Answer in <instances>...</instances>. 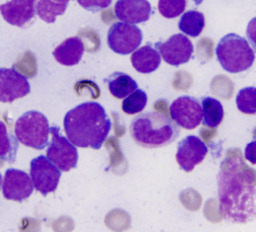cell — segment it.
<instances>
[{
    "label": "cell",
    "instance_id": "30bf717a",
    "mask_svg": "<svg viewBox=\"0 0 256 232\" xmlns=\"http://www.w3.org/2000/svg\"><path fill=\"white\" fill-rule=\"evenodd\" d=\"M172 119L186 130L196 129L203 120L202 105L192 96H180L170 107Z\"/></svg>",
    "mask_w": 256,
    "mask_h": 232
},
{
    "label": "cell",
    "instance_id": "44dd1931",
    "mask_svg": "<svg viewBox=\"0 0 256 232\" xmlns=\"http://www.w3.org/2000/svg\"><path fill=\"white\" fill-rule=\"evenodd\" d=\"M205 27V17L203 13L196 11V10H190L186 12L180 19L178 22V29L182 33L196 38L202 33Z\"/></svg>",
    "mask_w": 256,
    "mask_h": 232
},
{
    "label": "cell",
    "instance_id": "2e32d148",
    "mask_svg": "<svg viewBox=\"0 0 256 232\" xmlns=\"http://www.w3.org/2000/svg\"><path fill=\"white\" fill-rule=\"evenodd\" d=\"M84 54V44L78 37L68 38L52 53L58 63L65 67H73L80 63Z\"/></svg>",
    "mask_w": 256,
    "mask_h": 232
},
{
    "label": "cell",
    "instance_id": "ba28073f",
    "mask_svg": "<svg viewBox=\"0 0 256 232\" xmlns=\"http://www.w3.org/2000/svg\"><path fill=\"white\" fill-rule=\"evenodd\" d=\"M30 175L36 190L46 197L58 189L62 170L48 157L40 155L31 161Z\"/></svg>",
    "mask_w": 256,
    "mask_h": 232
},
{
    "label": "cell",
    "instance_id": "7c38bea8",
    "mask_svg": "<svg viewBox=\"0 0 256 232\" xmlns=\"http://www.w3.org/2000/svg\"><path fill=\"white\" fill-rule=\"evenodd\" d=\"M31 92V86L26 76L13 68L0 69V100L11 103L23 98Z\"/></svg>",
    "mask_w": 256,
    "mask_h": 232
},
{
    "label": "cell",
    "instance_id": "4316f807",
    "mask_svg": "<svg viewBox=\"0 0 256 232\" xmlns=\"http://www.w3.org/2000/svg\"><path fill=\"white\" fill-rule=\"evenodd\" d=\"M246 37L248 43L252 45L256 53V17L252 19L248 25Z\"/></svg>",
    "mask_w": 256,
    "mask_h": 232
},
{
    "label": "cell",
    "instance_id": "8992f818",
    "mask_svg": "<svg viewBox=\"0 0 256 232\" xmlns=\"http://www.w3.org/2000/svg\"><path fill=\"white\" fill-rule=\"evenodd\" d=\"M143 33L134 24L116 22L108 33V45L112 52L126 56L133 54L141 45Z\"/></svg>",
    "mask_w": 256,
    "mask_h": 232
},
{
    "label": "cell",
    "instance_id": "cb8c5ba5",
    "mask_svg": "<svg viewBox=\"0 0 256 232\" xmlns=\"http://www.w3.org/2000/svg\"><path fill=\"white\" fill-rule=\"evenodd\" d=\"M147 102L148 96L146 92L141 89H137L128 95V98L124 100L122 108V111L128 115H135L145 109Z\"/></svg>",
    "mask_w": 256,
    "mask_h": 232
},
{
    "label": "cell",
    "instance_id": "7402d4cb",
    "mask_svg": "<svg viewBox=\"0 0 256 232\" xmlns=\"http://www.w3.org/2000/svg\"><path fill=\"white\" fill-rule=\"evenodd\" d=\"M1 142H0V156L2 161L14 163L16 161L17 150L19 147V139L16 134H12L6 128L5 124L1 122Z\"/></svg>",
    "mask_w": 256,
    "mask_h": 232
},
{
    "label": "cell",
    "instance_id": "83f0119b",
    "mask_svg": "<svg viewBox=\"0 0 256 232\" xmlns=\"http://www.w3.org/2000/svg\"><path fill=\"white\" fill-rule=\"evenodd\" d=\"M244 157L252 165H256V140L250 142L244 150Z\"/></svg>",
    "mask_w": 256,
    "mask_h": 232
},
{
    "label": "cell",
    "instance_id": "4fadbf2b",
    "mask_svg": "<svg viewBox=\"0 0 256 232\" xmlns=\"http://www.w3.org/2000/svg\"><path fill=\"white\" fill-rule=\"evenodd\" d=\"M207 153L206 144L198 136L188 135L178 142L176 158L180 167L188 173L204 160Z\"/></svg>",
    "mask_w": 256,
    "mask_h": 232
},
{
    "label": "cell",
    "instance_id": "f546056e",
    "mask_svg": "<svg viewBox=\"0 0 256 232\" xmlns=\"http://www.w3.org/2000/svg\"><path fill=\"white\" fill-rule=\"evenodd\" d=\"M62 1H64V2H67V3H68L70 0H62Z\"/></svg>",
    "mask_w": 256,
    "mask_h": 232
},
{
    "label": "cell",
    "instance_id": "5bb4252c",
    "mask_svg": "<svg viewBox=\"0 0 256 232\" xmlns=\"http://www.w3.org/2000/svg\"><path fill=\"white\" fill-rule=\"evenodd\" d=\"M36 0H10L0 7L3 19L10 25L25 28L32 23L36 13Z\"/></svg>",
    "mask_w": 256,
    "mask_h": 232
},
{
    "label": "cell",
    "instance_id": "7a4b0ae2",
    "mask_svg": "<svg viewBox=\"0 0 256 232\" xmlns=\"http://www.w3.org/2000/svg\"><path fill=\"white\" fill-rule=\"evenodd\" d=\"M64 127L76 147L100 149L112 130V122L100 104L86 102L65 115Z\"/></svg>",
    "mask_w": 256,
    "mask_h": 232
},
{
    "label": "cell",
    "instance_id": "8fae6325",
    "mask_svg": "<svg viewBox=\"0 0 256 232\" xmlns=\"http://www.w3.org/2000/svg\"><path fill=\"white\" fill-rule=\"evenodd\" d=\"M155 48L164 61L172 67L188 64L193 54L192 41L184 34H176L166 42H158L155 44Z\"/></svg>",
    "mask_w": 256,
    "mask_h": 232
},
{
    "label": "cell",
    "instance_id": "52a82bcc",
    "mask_svg": "<svg viewBox=\"0 0 256 232\" xmlns=\"http://www.w3.org/2000/svg\"><path fill=\"white\" fill-rule=\"evenodd\" d=\"M50 134L52 141L46 151V157L64 172L76 168L79 158L76 146L60 134V128L58 126L50 128Z\"/></svg>",
    "mask_w": 256,
    "mask_h": 232
},
{
    "label": "cell",
    "instance_id": "e0dca14e",
    "mask_svg": "<svg viewBox=\"0 0 256 232\" xmlns=\"http://www.w3.org/2000/svg\"><path fill=\"white\" fill-rule=\"evenodd\" d=\"M132 67L140 73L148 74L156 71L160 65L162 56L159 51L150 44L136 50L130 58Z\"/></svg>",
    "mask_w": 256,
    "mask_h": 232
},
{
    "label": "cell",
    "instance_id": "9a60e30c",
    "mask_svg": "<svg viewBox=\"0 0 256 232\" xmlns=\"http://www.w3.org/2000/svg\"><path fill=\"white\" fill-rule=\"evenodd\" d=\"M114 13L122 22L140 24L147 22L154 11L148 0H118Z\"/></svg>",
    "mask_w": 256,
    "mask_h": 232
},
{
    "label": "cell",
    "instance_id": "9c48e42d",
    "mask_svg": "<svg viewBox=\"0 0 256 232\" xmlns=\"http://www.w3.org/2000/svg\"><path fill=\"white\" fill-rule=\"evenodd\" d=\"M30 176L19 169H7L1 179V189L4 198L18 202L29 199L34 188L32 177Z\"/></svg>",
    "mask_w": 256,
    "mask_h": 232
},
{
    "label": "cell",
    "instance_id": "ffe728a7",
    "mask_svg": "<svg viewBox=\"0 0 256 232\" xmlns=\"http://www.w3.org/2000/svg\"><path fill=\"white\" fill-rule=\"evenodd\" d=\"M68 6L62 0H38L36 3V14L44 22L52 24L58 16L64 15Z\"/></svg>",
    "mask_w": 256,
    "mask_h": 232
},
{
    "label": "cell",
    "instance_id": "484cf974",
    "mask_svg": "<svg viewBox=\"0 0 256 232\" xmlns=\"http://www.w3.org/2000/svg\"><path fill=\"white\" fill-rule=\"evenodd\" d=\"M77 2L86 10L96 13L110 7L112 0H77Z\"/></svg>",
    "mask_w": 256,
    "mask_h": 232
},
{
    "label": "cell",
    "instance_id": "3957f363",
    "mask_svg": "<svg viewBox=\"0 0 256 232\" xmlns=\"http://www.w3.org/2000/svg\"><path fill=\"white\" fill-rule=\"evenodd\" d=\"M130 133L140 146L158 148L174 142L180 134V130L178 124L166 114L148 112L133 119Z\"/></svg>",
    "mask_w": 256,
    "mask_h": 232
},
{
    "label": "cell",
    "instance_id": "f1b7e54d",
    "mask_svg": "<svg viewBox=\"0 0 256 232\" xmlns=\"http://www.w3.org/2000/svg\"><path fill=\"white\" fill-rule=\"evenodd\" d=\"M194 3H195V5H200L204 0H192Z\"/></svg>",
    "mask_w": 256,
    "mask_h": 232
},
{
    "label": "cell",
    "instance_id": "d4e9b609",
    "mask_svg": "<svg viewBox=\"0 0 256 232\" xmlns=\"http://www.w3.org/2000/svg\"><path fill=\"white\" fill-rule=\"evenodd\" d=\"M186 7V0H159L158 9L162 16L168 19L182 15Z\"/></svg>",
    "mask_w": 256,
    "mask_h": 232
},
{
    "label": "cell",
    "instance_id": "6da1fadb",
    "mask_svg": "<svg viewBox=\"0 0 256 232\" xmlns=\"http://www.w3.org/2000/svg\"><path fill=\"white\" fill-rule=\"evenodd\" d=\"M220 212L234 223H246L256 217V171L240 156L228 157L218 174Z\"/></svg>",
    "mask_w": 256,
    "mask_h": 232
},
{
    "label": "cell",
    "instance_id": "d6986e66",
    "mask_svg": "<svg viewBox=\"0 0 256 232\" xmlns=\"http://www.w3.org/2000/svg\"><path fill=\"white\" fill-rule=\"evenodd\" d=\"M201 105L203 109L202 125L211 129L219 127L224 119V108L221 102L213 97H203Z\"/></svg>",
    "mask_w": 256,
    "mask_h": 232
},
{
    "label": "cell",
    "instance_id": "ac0fdd59",
    "mask_svg": "<svg viewBox=\"0 0 256 232\" xmlns=\"http://www.w3.org/2000/svg\"><path fill=\"white\" fill-rule=\"evenodd\" d=\"M112 95L118 99H124L138 89L137 82L126 73L114 72L104 79Z\"/></svg>",
    "mask_w": 256,
    "mask_h": 232
},
{
    "label": "cell",
    "instance_id": "603a6c76",
    "mask_svg": "<svg viewBox=\"0 0 256 232\" xmlns=\"http://www.w3.org/2000/svg\"><path fill=\"white\" fill-rule=\"evenodd\" d=\"M238 109L248 115L256 114V87H246L238 91L236 95Z\"/></svg>",
    "mask_w": 256,
    "mask_h": 232
},
{
    "label": "cell",
    "instance_id": "5b68a950",
    "mask_svg": "<svg viewBox=\"0 0 256 232\" xmlns=\"http://www.w3.org/2000/svg\"><path fill=\"white\" fill-rule=\"evenodd\" d=\"M15 134L25 146L38 150L44 149L50 145L48 120L40 112L29 111L17 120Z\"/></svg>",
    "mask_w": 256,
    "mask_h": 232
},
{
    "label": "cell",
    "instance_id": "277c9868",
    "mask_svg": "<svg viewBox=\"0 0 256 232\" xmlns=\"http://www.w3.org/2000/svg\"><path fill=\"white\" fill-rule=\"evenodd\" d=\"M216 56L223 69L230 73H240L252 67L256 53L248 40L236 34H228L217 45Z\"/></svg>",
    "mask_w": 256,
    "mask_h": 232
}]
</instances>
